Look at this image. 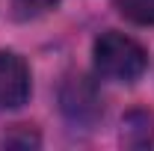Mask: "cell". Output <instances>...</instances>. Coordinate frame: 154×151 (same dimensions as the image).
Segmentation results:
<instances>
[{
	"instance_id": "obj_1",
	"label": "cell",
	"mask_w": 154,
	"mask_h": 151,
	"mask_svg": "<svg viewBox=\"0 0 154 151\" xmlns=\"http://www.w3.org/2000/svg\"><path fill=\"white\" fill-rule=\"evenodd\" d=\"M92 62L98 77L113 83H136L148 71V51L128 33L107 30L92 42Z\"/></svg>"
},
{
	"instance_id": "obj_2",
	"label": "cell",
	"mask_w": 154,
	"mask_h": 151,
	"mask_svg": "<svg viewBox=\"0 0 154 151\" xmlns=\"http://www.w3.org/2000/svg\"><path fill=\"white\" fill-rule=\"evenodd\" d=\"M59 107L65 119L71 125L80 128H92L101 113H104V104H101V92H98L95 80H89L86 74H71L62 89H59Z\"/></svg>"
},
{
	"instance_id": "obj_3",
	"label": "cell",
	"mask_w": 154,
	"mask_h": 151,
	"mask_svg": "<svg viewBox=\"0 0 154 151\" xmlns=\"http://www.w3.org/2000/svg\"><path fill=\"white\" fill-rule=\"evenodd\" d=\"M33 77L27 59L15 51H0V113L18 110L30 101Z\"/></svg>"
},
{
	"instance_id": "obj_4",
	"label": "cell",
	"mask_w": 154,
	"mask_h": 151,
	"mask_svg": "<svg viewBox=\"0 0 154 151\" xmlns=\"http://www.w3.org/2000/svg\"><path fill=\"white\" fill-rule=\"evenodd\" d=\"M122 145L128 148L154 145V116L148 110H131L122 119Z\"/></svg>"
},
{
	"instance_id": "obj_5",
	"label": "cell",
	"mask_w": 154,
	"mask_h": 151,
	"mask_svg": "<svg viewBox=\"0 0 154 151\" xmlns=\"http://www.w3.org/2000/svg\"><path fill=\"white\" fill-rule=\"evenodd\" d=\"M116 12L131 24L154 27V0H116Z\"/></svg>"
},
{
	"instance_id": "obj_6",
	"label": "cell",
	"mask_w": 154,
	"mask_h": 151,
	"mask_svg": "<svg viewBox=\"0 0 154 151\" xmlns=\"http://www.w3.org/2000/svg\"><path fill=\"white\" fill-rule=\"evenodd\" d=\"M38 142H42V139H38V133L33 131V125H15L12 131L3 136V145H12V148H30V145L36 148Z\"/></svg>"
},
{
	"instance_id": "obj_7",
	"label": "cell",
	"mask_w": 154,
	"mask_h": 151,
	"mask_svg": "<svg viewBox=\"0 0 154 151\" xmlns=\"http://www.w3.org/2000/svg\"><path fill=\"white\" fill-rule=\"evenodd\" d=\"M59 0H12V9L18 18H38L51 9H57Z\"/></svg>"
}]
</instances>
